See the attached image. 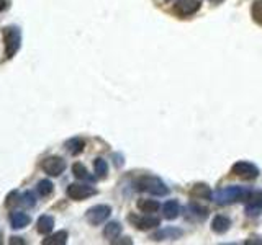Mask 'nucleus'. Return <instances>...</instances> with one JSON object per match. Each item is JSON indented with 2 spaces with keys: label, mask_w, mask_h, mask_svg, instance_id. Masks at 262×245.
Instances as JSON below:
<instances>
[{
  "label": "nucleus",
  "mask_w": 262,
  "mask_h": 245,
  "mask_svg": "<svg viewBox=\"0 0 262 245\" xmlns=\"http://www.w3.org/2000/svg\"><path fill=\"white\" fill-rule=\"evenodd\" d=\"M184 235L182 229H177V227H166V229H161L156 234L151 235V239L156 242H161V240H177L180 237Z\"/></svg>",
  "instance_id": "obj_10"
},
{
  "label": "nucleus",
  "mask_w": 262,
  "mask_h": 245,
  "mask_svg": "<svg viewBox=\"0 0 262 245\" xmlns=\"http://www.w3.org/2000/svg\"><path fill=\"white\" fill-rule=\"evenodd\" d=\"M31 223V217L27 214V212H21V211H15L10 214V226L12 229H23L27 227Z\"/></svg>",
  "instance_id": "obj_12"
},
{
  "label": "nucleus",
  "mask_w": 262,
  "mask_h": 245,
  "mask_svg": "<svg viewBox=\"0 0 262 245\" xmlns=\"http://www.w3.org/2000/svg\"><path fill=\"white\" fill-rule=\"evenodd\" d=\"M20 198V196H18V191H12L10 194H8V198H7V208H12V204H15V203H18V201H16V200H18Z\"/></svg>",
  "instance_id": "obj_27"
},
{
  "label": "nucleus",
  "mask_w": 262,
  "mask_h": 245,
  "mask_svg": "<svg viewBox=\"0 0 262 245\" xmlns=\"http://www.w3.org/2000/svg\"><path fill=\"white\" fill-rule=\"evenodd\" d=\"M68 243V232L66 231H57L56 234L46 237L43 240V245H66Z\"/></svg>",
  "instance_id": "obj_17"
},
{
  "label": "nucleus",
  "mask_w": 262,
  "mask_h": 245,
  "mask_svg": "<svg viewBox=\"0 0 262 245\" xmlns=\"http://www.w3.org/2000/svg\"><path fill=\"white\" fill-rule=\"evenodd\" d=\"M0 243H2V234H0Z\"/></svg>",
  "instance_id": "obj_32"
},
{
  "label": "nucleus",
  "mask_w": 262,
  "mask_h": 245,
  "mask_svg": "<svg viewBox=\"0 0 262 245\" xmlns=\"http://www.w3.org/2000/svg\"><path fill=\"white\" fill-rule=\"evenodd\" d=\"M252 191L246 190L243 186H226L220 188V190L211 193V201L220 204V206H228V204H234L237 201H248Z\"/></svg>",
  "instance_id": "obj_1"
},
{
  "label": "nucleus",
  "mask_w": 262,
  "mask_h": 245,
  "mask_svg": "<svg viewBox=\"0 0 262 245\" xmlns=\"http://www.w3.org/2000/svg\"><path fill=\"white\" fill-rule=\"evenodd\" d=\"M187 216L188 217H195L196 220H203L208 216V212L205 208H200L199 204H188L187 206Z\"/></svg>",
  "instance_id": "obj_19"
},
{
  "label": "nucleus",
  "mask_w": 262,
  "mask_h": 245,
  "mask_svg": "<svg viewBox=\"0 0 262 245\" xmlns=\"http://www.w3.org/2000/svg\"><path fill=\"white\" fill-rule=\"evenodd\" d=\"M262 211V191L251 193L248 198V204H246V214L248 216H257Z\"/></svg>",
  "instance_id": "obj_11"
},
{
  "label": "nucleus",
  "mask_w": 262,
  "mask_h": 245,
  "mask_svg": "<svg viewBox=\"0 0 262 245\" xmlns=\"http://www.w3.org/2000/svg\"><path fill=\"white\" fill-rule=\"evenodd\" d=\"M5 8H8V0H0V12L5 10Z\"/></svg>",
  "instance_id": "obj_30"
},
{
  "label": "nucleus",
  "mask_w": 262,
  "mask_h": 245,
  "mask_svg": "<svg viewBox=\"0 0 262 245\" xmlns=\"http://www.w3.org/2000/svg\"><path fill=\"white\" fill-rule=\"evenodd\" d=\"M251 15H252L254 21L257 24H262V0H256V2L252 4Z\"/></svg>",
  "instance_id": "obj_26"
},
{
  "label": "nucleus",
  "mask_w": 262,
  "mask_h": 245,
  "mask_svg": "<svg viewBox=\"0 0 262 245\" xmlns=\"http://www.w3.org/2000/svg\"><path fill=\"white\" fill-rule=\"evenodd\" d=\"M18 203L21 204V206H25V208H33L36 204V196H35V193L27 191V193H23L20 196V201Z\"/></svg>",
  "instance_id": "obj_25"
},
{
  "label": "nucleus",
  "mask_w": 262,
  "mask_h": 245,
  "mask_svg": "<svg viewBox=\"0 0 262 245\" xmlns=\"http://www.w3.org/2000/svg\"><path fill=\"white\" fill-rule=\"evenodd\" d=\"M211 190L207 183H196L193 188H192V196H196V198H207V200H211Z\"/></svg>",
  "instance_id": "obj_21"
},
{
  "label": "nucleus",
  "mask_w": 262,
  "mask_h": 245,
  "mask_svg": "<svg viewBox=\"0 0 262 245\" xmlns=\"http://www.w3.org/2000/svg\"><path fill=\"white\" fill-rule=\"evenodd\" d=\"M41 168L49 177H59L66 170V160L62 157H57V155H51L41 162Z\"/></svg>",
  "instance_id": "obj_5"
},
{
  "label": "nucleus",
  "mask_w": 262,
  "mask_h": 245,
  "mask_svg": "<svg viewBox=\"0 0 262 245\" xmlns=\"http://www.w3.org/2000/svg\"><path fill=\"white\" fill-rule=\"evenodd\" d=\"M231 227V219L226 216H215L211 220V231L216 234H225Z\"/></svg>",
  "instance_id": "obj_13"
},
{
  "label": "nucleus",
  "mask_w": 262,
  "mask_h": 245,
  "mask_svg": "<svg viewBox=\"0 0 262 245\" xmlns=\"http://www.w3.org/2000/svg\"><path fill=\"white\" fill-rule=\"evenodd\" d=\"M136 186L139 191L149 193L154 196H166L169 193V188L166 186V183L158 177H141L136 182Z\"/></svg>",
  "instance_id": "obj_2"
},
{
  "label": "nucleus",
  "mask_w": 262,
  "mask_h": 245,
  "mask_svg": "<svg viewBox=\"0 0 262 245\" xmlns=\"http://www.w3.org/2000/svg\"><path fill=\"white\" fill-rule=\"evenodd\" d=\"M138 208H139V211L146 212V214H151V212H156L161 208V204L156 200H139Z\"/></svg>",
  "instance_id": "obj_20"
},
{
  "label": "nucleus",
  "mask_w": 262,
  "mask_h": 245,
  "mask_svg": "<svg viewBox=\"0 0 262 245\" xmlns=\"http://www.w3.org/2000/svg\"><path fill=\"white\" fill-rule=\"evenodd\" d=\"M36 190H38V193H39V196H49L53 191H54V186H53V183L49 182V180H39L38 182V185H36Z\"/></svg>",
  "instance_id": "obj_24"
},
{
  "label": "nucleus",
  "mask_w": 262,
  "mask_h": 245,
  "mask_svg": "<svg viewBox=\"0 0 262 245\" xmlns=\"http://www.w3.org/2000/svg\"><path fill=\"white\" fill-rule=\"evenodd\" d=\"M94 168H95V174L98 178H106V175H108V163H106V160L102 157L94 160Z\"/></svg>",
  "instance_id": "obj_23"
},
{
  "label": "nucleus",
  "mask_w": 262,
  "mask_h": 245,
  "mask_svg": "<svg viewBox=\"0 0 262 245\" xmlns=\"http://www.w3.org/2000/svg\"><path fill=\"white\" fill-rule=\"evenodd\" d=\"M128 219H129V223H133L139 229V231H149V229L159 227V224H161V219L156 216H151V214H146V216L131 214Z\"/></svg>",
  "instance_id": "obj_8"
},
{
  "label": "nucleus",
  "mask_w": 262,
  "mask_h": 245,
  "mask_svg": "<svg viewBox=\"0 0 262 245\" xmlns=\"http://www.w3.org/2000/svg\"><path fill=\"white\" fill-rule=\"evenodd\" d=\"M231 174L243 180H256L259 177V168L251 162H236L231 167Z\"/></svg>",
  "instance_id": "obj_6"
},
{
  "label": "nucleus",
  "mask_w": 262,
  "mask_h": 245,
  "mask_svg": "<svg viewBox=\"0 0 262 245\" xmlns=\"http://www.w3.org/2000/svg\"><path fill=\"white\" fill-rule=\"evenodd\" d=\"M162 212H164V217L169 219V220L179 217V214H180V206H179V203L174 201V200L167 201V203L162 206Z\"/></svg>",
  "instance_id": "obj_16"
},
{
  "label": "nucleus",
  "mask_w": 262,
  "mask_h": 245,
  "mask_svg": "<svg viewBox=\"0 0 262 245\" xmlns=\"http://www.w3.org/2000/svg\"><path fill=\"white\" fill-rule=\"evenodd\" d=\"M53 227H54V219L51 216H41L36 223V231L43 235H48L53 232Z\"/></svg>",
  "instance_id": "obj_14"
},
{
  "label": "nucleus",
  "mask_w": 262,
  "mask_h": 245,
  "mask_svg": "<svg viewBox=\"0 0 262 245\" xmlns=\"http://www.w3.org/2000/svg\"><path fill=\"white\" fill-rule=\"evenodd\" d=\"M10 243H12V245H13V243H20V245H23L25 240H21V237H12V239H10Z\"/></svg>",
  "instance_id": "obj_28"
},
{
  "label": "nucleus",
  "mask_w": 262,
  "mask_h": 245,
  "mask_svg": "<svg viewBox=\"0 0 262 245\" xmlns=\"http://www.w3.org/2000/svg\"><path fill=\"white\" fill-rule=\"evenodd\" d=\"M4 43H5V57L12 59V57L18 53L21 44V31L16 27H7L4 28Z\"/></svg>",
  "instance_id": "obj_3"
},
{
  "label": "nucleus",
  "mask_w": 262,
  "mask_h": 245,
  "mask_svg": "<svg viewBox=\"0 0 262 245\" xmlns=\"http://www.w3.org/2000/svg\"><path fill=\"white\" fill-rule=\"evenodd\" d=\"M110 214H112V208L108 204H97V206H92L85 212V219L89 224L98 226L105 223V220L110 217Z\"/></svg>",
  "instance_id": "obj_4"
},
{
  "label": "nucleus",
  "mask_w": 262,
  "mask_h": 245,
  "mask_svg": "<svg viewBox=\"0 0 262 245\" xmlns=\"http://www.w3.org/2000/svg\"><path fill=\"white\" fill-rule=\"evenodd\" d=\"M210 2H213V4H221L223 0H210Z\"/></svg>",
  "instance_id": "obj_31"
},
{
  "label": "nucleus",
  "mask_w": 262,
  "mask_h": 245,
  "mask_svg": "<svg viewBox=\"0 0 262 245\" xmlns=\"http://www.w3.org/2000/svg\"><path fill=\"white\" fill-rule=\"evenodd\" d=\"M256 243L262 245V239H251V240H246V245H256Z\"/></svg>",
  "instance_id": "obj_29"
},
{
  "label": "nucleus",
  "mask_w": 262,
  "mask_h": 245,
  "mask_svg": "<svg viewBox=\"0 0 262 245\" xmlns=\"http://www.w3.org/2000/svg\"><path fill=\"white\" fill-rule=\"evenodd\" d=\"M97 194V190L90 185H84V183H72L68 186V196L74 201H82L87 200L90 196Z\"/></svg>",
  "instance_id": "obj_7"
},
{
  "label": "nucleus",
  "mask_w": 262,
  "mask_h": 245,
  "mask_svg": "<svg viewBox=\"0 0 262 245\" xmlns=\"http://www.w3.org/2000/svg\"><path fill=\"white\" fill-rule=\"evenodd\" d=\"M200 8V0H176L174 12L180 16H188Z\"/></svg>",
  "instance_id": "obj_9"
},
{
  "label": "nucleus",
  "mask_w": 262,
  "mask_h": 245,
  "mask_svg": "<svg viewBox=\"0 0 262 245\" xmlns=\"http://www.w3.org/2000/svg\"><path fill=\"white\" fill-rule=\"evenodd\" d=\"M72 174H74V177L79 178V180H87V182H94V180H95V178L87 172V168H85L84 165H82V163H79V162H77V163H74V165H72Z\"/></svg>",
  "instance_id": "obj_22"
},
{
  "label": "nucleus",
  "mask_w": 262,
  "mask_h": 245,
  "mask_svg": "<svg viewBox=\"0 0 262 245\" xmlns=\"http://www.w3.org/2000/svg\"><path fill=\"white\" fill-rule=\"evenodd\" d=\"M121 234V226L118 223H108L103 229V237L106 240H115L118 239V235Z\"/></svg>",
  "instance_id": "obj_18"
},
{
  "label": "nucleus",
  "mask_w": 262,
  "mask_h": 245,
  "mask_svg": "<svg viewBox=\"0 0 262 245\" xmlns=\"http://www.w3.org/2000/svg\"><path fill=\"white\" fill-rule=\"evenodd\" d=\"M84 147H85V141L80 137H72L69 141H66V149H68L71 155H79L84 151Z\"/></svg>",
  "instance_id": "obj_15"
}]
</instances>
